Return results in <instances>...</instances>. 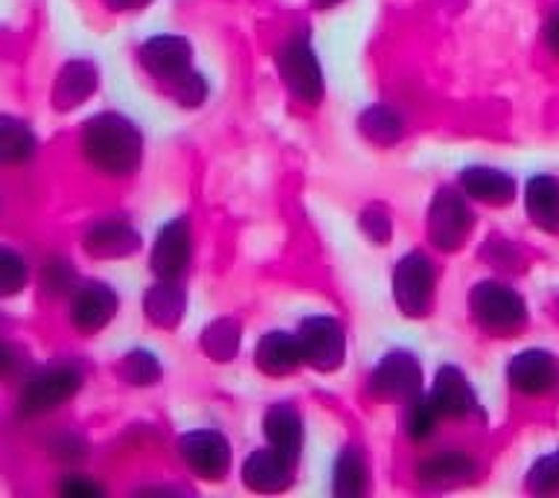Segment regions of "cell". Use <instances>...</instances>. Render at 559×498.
Returning <instances> with one entry per match:
<instances>
[{
	"mask_svg": "<svg viewBox=\"0 0 559 498\" xmlns=\"http://www.w3.org/2000/svg\"><path fill=\"white\" fill-rule=\"evenodd\" d=\"M393 297L408 318H419L431 309L435 297V269L426 253H405L393 271Z\"/></svg>",
	"mask_w": 559,
	"mask_h": 498,
	"instance_id": "obj_4",
	"label": "cell"
},
{
	"mask_svg": "<svg viewBox=\"0 0 559 498\" xmlns=\"http://www.w3.org/2000/svg\"><path fill=\"white\" fill-rule=\"evenodd\" d=\"M70 280H73V271H70L64 262H50V265L44 269V286L50 288L52 295L64 292V288L70 286Z\"/></svg>",
	"mask_w": 559,
	"mask_h": 498,
	"instance_id": "obj_34",
	"label": "cell"
},
{
	"mask_svg": "<svg viewBox=\"0 0 559 498\" xmlns=\"http://www.w3.org/2000/svg\"><path fill=\"white\" fill-rule=\"evenodd\" d=\"M35 152V138L29 126L15 117H0V166L21 164Z\"/></svg>",
	"mask_w": 559,
	"mask_h": 498,
	"instance_id": "obj_24",
	"label": "cell"
},
{
	"mask_svg": "<svg viewBox=\"0 0 559 498\" xmlns=\"http://www.w3.org/2000/svg\"><path fill=\"white\" fill-rule=\"evenodd\" d=\"M461 187L466 195L489 204H507L515 195V181L501 169L489 166H469L461 173Z\"/></svg>",
	"mask_w": 559,
	"mask_h": 498,
	"instance_id": "obj_19",
	"label": "cell"
},
{
	"mask_svg": "<svg viewBox=\"0 0 559 498\" xmlns=\"http://www.w3.org/2000/svg\"><path fill=\"white\" fill-rule=\"evenodd\" d=\"M367 489V466L358 449H344L335 463V484L332 493L338 498H358Z\"/></svg>",
	"mask_w": 559,
	"mask_h": 498,
	"instance_id": "obj_25",
	"label": "cell"
},
{
	"mask_svg": "<svg viewBox=\"0 0 559 498\" xmlns=\"http://www.w3.org/2000/svg\"><path fill=\"white\" fill-rule=\"evenodd\" d=\"M292 466L277 449H260L253 452L242 466V481L245 487L253 489V493H280V489L288 487L292 481Z\"/></svg>",
	"mask_w": 559,
	"mask_h": 498,
	"instance_id": "obj_15",
	"label": "cell"
},
{
	"mask_svg": "<svg viewBox=\"0 0 559 498\" xmlns=\"http://www.w3.org/2000/svg\"><path fill=\"white\" fill-rule=\"evenodd\" d=\"M297 344H300V353H304L306 365H312L314 370H335L344 361V353H347V335H344V327H341L335 318L330 315H314V318H306L297 330Z\"/></svg>",
	"mask_w": 559,
	"mask_h": 498,
	"instance_id": "obj_3",
	"label": "cell"
},
{
	"mask_svg": "<svg viewBox=\"0 0 559 498\" xmlns=\"http://www.w3.org/2000/svg\"><path fill=\"white\" fill-rule=\"evenodd\" d=\"M361 131H365L367 138L379 143V146H391L396 140L402 138V120L391 108H384V105H376L370 111L361 117Z\"/></svg>",
	"mask_w": 559,
	"mask_h": 498,
	"instance_id": "obj_27",
	"label": "cell"
},
{
	"mask_svg": "<svg viewBox=\"0 0 559 498\" xmlns=\"http://www.w3.org/2000/svg\"><path fill=\"white\" fill-rule=\"evenodd\" d=\"M265 437H269L271 449H277L288 463H297L300 449H304V423L292 405L280 402L271 405L265 414Z\"/></svg>",
	"mask_w": 559,
	"mask_h": 498,
	"instance_id": "obj_16",
	"label": "cell"
},
{
	"mask_svg": "<svg viewBox=\"0 0 559 498\" xmlns=\"http://www.w3.org/2000/svg\"><path fill=\"white\" fill-rule=\"evenodd\" d=\"M181 458L192 472H199L201 478H222L230 466V446L213 428H201L181 437Z\"/></svg>",
	"mask_w": 559,
	"mask_h": 498,
	"instance_id": "obj_11",
	"label": "cell"
},
{
	"mask_svg": "<svg viewBox=\"0 0 559 498\" xmlns=\"http://www.w3.org/2000/svg\"><path fill=\"white\" fill-rule=\"evenodd\" d=\"M475 472V461L463 452H443L428 458L417 466L419 481H426L431 487H449L457 481H466Z\"/></svg>",
	"mask_w": 559,
	"mask_h": 498,
	"instance_id": "obj_23",
	"label": "cell"
},
{
	"mask_svg": "<svg viewBox=\"0 0 559 498\" xmlns=\"http://www.w3.org/2000/svg\"><path fill=\"white\" fill-rule=\"evenodd\" d=\"M146 0H108V7L114 9H134V7H143Z\"/></svg>",
	"mask_w": 559,
	"mask_h": 498,
	"instance_id": "obj_38",
	"label": "cell"
},
{
	"mask_svg": "<svg viewBox=\"0 0 559 498\" xmlns=\"http://www.w3.org/2000/svg\"><path fill=\"white\" fill-rule=\"evenodd\" d=\"M472 315L487 332H513L519 330L527 318L524 300L513 288L496 280H484L472 288Z\"/></svg>",
	"mask_w": 559,
	"mask_h": 498,
	"instance_id": "obj_2",
	"label": "cell"
},
{
	"mask_svg": "<svg viewBox=\"0 0 559 498\" xmlns=\"http://www.w3.org/2000/svg\"><path fill=\"white\" fill-rule=\"evenodd\" d=\"M190 56V44L181 35H155L140 50V61L146 64L148 73L160 79V82H166L169 87L192 73Z\"/></svg>",
	"mask_w": 559,
	"mask_h": 498,
	"instance_id": "obj_9",
	"label": "cell"
},
{
	"mask_svg": "<svg viewBox=\"0 0 559 498\" xmlns=\"http://www.w3.org/2000/svg\"><path fill=\"white\" fill-rule=\"evenodd\" d=\"M64 493H70V496H96V493H99V487H96V484H87V481H68V484H64Z\"/></svg>",
	"mask_w": 559,
	"mask_h": 498,
	"instance_id": "obj_35",
	"label": "cell"
},
{
	"mask_svg": "<svg viewBox=\"0 0 559 498\" xmlns=\"http://www.w3.org/2000/svg\"><path fill=\"white\" fill-rule=\"evenodd\" d=\"M12 367H15V353H12L7 341L0 339V376H7Z\"/></svg>",
	"mask_w": 559,
	"mask_h": 498,
	"instance_id": "obj_36",
	"label": "cell"
},
{
	"mask_svg": "<svg viewBox=\"0 0 559 498\" xmlns=\"http://www.w3.org/2000/svg\"><path fill=\"white\" fill-rule=\"evenodd\" d=\"M428 396L435 402V408L440 417H469L472 411L478 408V400H475V393H472L466 376H463L457 367H440V370H437L435 388H431Z\"/></svg>",
	"mask_w": 559,
	"mask_h": 498,
	"instance_id": "obj_13",
	"label": "cell"
},
{
	"mask_svg": "<svg viewBox=\"0 0 559 498\" xmlns=\"http://www.w3.org/2000/svg\"><path fill=\"white\" fill-rule=\"evenodd\" d=\"M183 309H187V295L178 286V280L160 277L146 292V315L155 327H164V330L178 327V321L183 318Z\"/></svg>",
	"mask_w": 559,
	"mask_h": 498,
	"instance_id": "obj_21",
	"label": "cell"
},
{
	"mask_svg": "<svg viewBox=\"0 0 559 498\" xmlns=\"http://www.w3.org/2000/svg\"><path fill=\"white\" fill-rule=\"evenodd\" d=\"M437 417H440V414H437L431 396H423V393H417L414 400H408V417H405V428H408V435L414 437V440H423V437L431 435V428H435Z\"/></svg>",
	"mask_w": 559,
	"mask_h": 498,
	"instance_id": "obj_30",
	"label": "cell"
},
{
	"mask_svg": "<svg viewBox=\"0 0 559 498\" xmlns=\"http://www.w3.org/2000/svg\"><path fill=\"white\" fill-rule=\"evenodd\" d=\"M475 227V213L463 195L454 190H440L428 210V236L440 251H454L466 242Z\"/></svg>",
	"mask_w": 559,
	"mask_h": 498,
	"instance_id": "obj_5",
	"label": "cell"
},
{
	"mask_svg": "<svg viewBox=\"0 0 559 498\" xmlns=\"http://www.w3.org/2000/svg\"><path fill=\"white\" fill-rule=\"evenodd\" d=\"M79 370L76 367H50L35 374L29 382L24 384V391L17 396V408L24 417H38L47 411L59 408L61 402L70 400L79 391Z\"/></svg>",
	"mask_w": 559,
	"mask_h": 498,
	"instance_id": "obj_6",
	"label": "cell"
},
{
	"mask_svg": "<svg viewBox=\"0 0 559 498\" xmlns=\"http://www.w3.org/2000/svg\"><path fill=\"white\" fill-rule=\"evenodd\" d=\"M239 341H242V330H239V323L234 318H218L201 332V347L216 361L234 358L236 349H239Z\"/></svg>",
	"mask_w": 559,
	"mask_h": 498,
	"instance_id": "obj_26",
	"label": "cell"
},
{
	"mask_svg": "<svg viewBox=\"0 0 559 498\" xmlns=\"http://www.w3.org/2000/svg\"><path fill=\"white\" fill-rule=\"evenodd\" d=\"M117 295L105 283H87L73 295V304H70V318L76 323L79 330L96 332L103 330L105 323L111 321L114 312H117Z\"/></svg>",
	"mask_w": 559,
	"mask_h": 498,
	"instance_id": "obj_14",
	"label": "cell"
},
{
	"mask_svg": "<svg viewBox=\"0 0 559 498\" xmlns=\"http://www.w3.org/2000/svg\"><path fill=\"white\" fill-rule=\"evenodd\" d=\"M82 152L87 164L103 175H129L143 157V138L138 126L122 114H99L82 131Z\"/></svg>",
	"mask_w": 559,
	"mask_h": 498,
	"instance_id": "obj_1",
	"label": "cell"
},
{
	"mask_svg": "<svg viewBox=\"0 0 559 498\" xmlns=\"http://www.w3.org/2000/svg\"><path fill=\"white\" fill-rule=\"evenodd\" d=\"M527 484L536 493H554V489H559V449L533 463Z\"/></svg>",
	"mask_w": 559,
	"mask_h": 498,
	"instance_id": "obj_31",
	"label": "cell"
},
{
	"mask_svg": "<svg viewBox=\"0 0 559 498\" xmlns=\"http://www.w3.org/2000/svg\"><path fill=\"white\" fill-rule=\"evenodd\" d=\"M304 361V353H300V344H297V335L292 332L271 330L265 332L257 344V365L271 376H286L292 374L297 365Z\"/></svg>",
	"mask_w": 559,
	"mask_h": 498,
	"instance_id": "obj_17",
	"label": "cell"
},
{
	"mask_svg": "<svg viewBox=\"0 0 559 498\" xmlns=\"http://www.w3.org/2000/svg\"><path fill=\"white\" fill-rule=\"evenodd\" d=\"M524 204H527V216L533 225L545 227V230H557L559 227V181L550 175H536L527 181L524 192Z\"/></svg>",
	"mask_w": 559,
	"mask_h": 498,
	"instance_id": "obj_22",
	"label": "cell"
},
{
	"mask_svg": "<svg viewBox=\"0 0 559 498\" xmlns=\"http://www.w3.org/2000/svg\"><path fill=\"white\" fill-rule=\"evenodd\" d=\"M361 225H365L367 236H370L373 242L384 245V242H388V239H391L393 225H391V218H388V213H384L382 208L365 210V216H361Z\"/></svg>",
	"mask_w": 559,
	"mask_h": 498,
	"instance_id": "obj_33",
	"label": "cell"
},
{
	"mask_svg": "<svg viewBox=\"0 0 559 498\" xmlns=\"http://www.w3.org/2000/svg\"><path fill=\"white\" fill-rule=\"evenodd\" d=\"M280 76L286 79L288 91L304 99V103H318L323 96V76L321 64L314 59L312 47L304 38L288 42L277 56Z\"/></svg>",
	"mask_w": 559,
	"mask_h": 498,
	"instance_id": "obj_8",
	"label": "cell"
},
{
	"mask_svg": "<svg viewBox=\"0 0 559 498\" xmlns=\"http://www.w3.org/2000/svg\"><path fill=\"white\" fill-rule=\"evenodd\" d=\"M175 94V99L181 105H201L204 103V96H207V85H204V79L192 70L190 76H183L181 82H175L173 87H169Z\"/></svg>",
	"mask_w": 559,
	"mask_h": 498,
	"instance_id": "obj_32",
	"label": "cell"
},
{
	"mask_svg": "<svg viewBox=\"0 0 559 498\" xmlns=\"http://www.w3.org/2000/svg\"><path fill=\"white\" fill-rule=\"evenodd\" d=\"M96 91V68L91 61H70L64 64L56 79V91H52V103L61 111L76 108Z\"/></svg>",
	"mask_w": 559,
	"mask_h": 498,
	"instance_id": "obj_18",
	"label": "cell"
},
{
	"mask_svg": "<svg viewBox=\"0 0 559 498\" xmlns=\"http://www.w3.org/2000/svg\"><path fill=\"white\" fill-rule=\"evenodd\" d=\"M138 248L140 236L126 222H99L85 236V251L91 257H129Z\"/></svg>",
	"mask_w": 559,
	"mask_h": 498,
	"instance_id": "obj_20",
	"label": "cell"
},
{
	"mask_svg": "<svg viewBox=\"0 0 559 498\" xmlns=\"http://www.w3.org/2000/svg\"><path fill=\"white\" fill-rule=\"evenodd\" d=\"M545 35H548V44H550V50L559 52V9L550 15L548 26H545Z\"/></svg>",
	"mask_w": 559,
	"mask_h": 498,
	"instance_id": "obj_37",
	"label": "cell"
},
{
	"mask_svg": "<svg viewBox=\"0 0 559 498\" xmlns=\"http://www.w3.org/2000/svg\"><path fill=\"white\" fill-rule=\"evenodd\" d=\"M190 218L178 216L166 227H160V234H157L155 239V248H152V269H155L157 277L178 280L183 271H187V265H190Z\"/></svg>",
	"mask_w": 559,
	"mask_h": 498,
	"instance_id": "obj_10",
	"label": "cell"
},
{
	"mask_svg": "<svg viewBox=\"0 0 559 498\" xmlns=\"http://www.w3.org/2000/svg\"><path fill=\"white\" fill-rule=\"evenodd\" d=\"M122 376L131 384H155L160 379V361L148 349H131L129 356L122 358Z\"/></svg>",
	"mask_w": 559,
	"mask_h": 498,
	"instance_id": "obj_29",
	"label": "cell"
},
{
	"mask_svg": "<svg viewBox=\"0 0 559 498\" xmlns=\"http://www.w3.org/2000/svg\"><path fill=\"white\" fill-rule=\"evenodd\" d=\"M507 379L515 391L527 393V396H542L559 382V367L545 349H524L507 367Z\"/></svg>",
	"mask_w": 559,
	"mask_h": 498,
	"instance_id": "obj_12",
	"label": "cell"
},
{
	"mask_svg": "<svg viewBox=\"0 0 559 498\" xmlns=\"http://www.w3.org/2000/svg\"><path fill=\"white\" fill-rule=\"evenodd\" d=\"M370 391L382 400H414L423 391V367L408 349H391L370 376Z\"/></svg>",
	"mask_w": 559,
	"mask_h": 498,
	"instance_id": "obj_7",
	"label": "cell"
},
{
	"mask_svg": "<svg viewBox=\"0 0 559 498\" xmlns=\"http://www.w3.org/2000/svg\"><path fill=\"white\" fill-rule=\"evenodd\" d=\"M314 3H318V7H323V9H330V7H335V3H341V0H314Z\"/></svg>",
	"mask_w": 559,
	"mask_h": 498,
	"instance_id": "obj_39",
	"label": "cell"
},
{
	"mask_svg": "<svg viewBox=\"0 0 559 498\" xmlns=\"http://www.w3.org/2000/svg\"><path fill=\"white\" fill-rule=\"evenodd\" d=\"M26 277H29V269L24 257L12 248H0V297L17 295L26 286Z\"/></svg>",
	"mask_w": 559,
	"mask_h": 498,
	"instance_id": "obj_28",
	"label": "cell"
}]
</instances>
